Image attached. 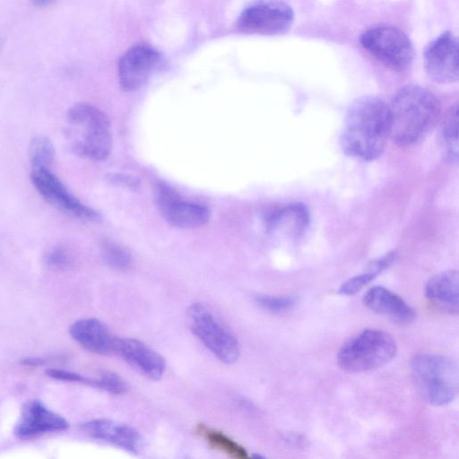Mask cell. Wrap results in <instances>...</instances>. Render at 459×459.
<instances>
[{
  "label": "cell",
  "mask_w": 459,
  "mask_h": 459,
  "mask_svg": "<svg viewBox=\"0 0 459 459\" xmlns=\"http://www.w3.org/2000/svg\"><path fill=\"white\" fill-rule=\"evenodd\" d=\"M390 138L388 105L376 96H363L349 107L341 134L346 155L362 161L377 159Z\"/></svg>",
  "instance_id": "6da1fadb"
},
{
  "label": "cell",
  "mask_w": 459,
  "mask_h": 459,
  "mask_svg": "<svg viewBox=\"0 0 459 459\" xmlns=\"http://www.w3.org/2000/svg\"><path fill=\"white\" fill-rule=\"evenodd\" d=\"M387 105L390 138L400 146H411L422 141L440 115L438 99L419 85L401 88Z\"/></svg>",
  "instance_id": "7a4b0ae2"
},
{
  "label": "cell",
  "mask_w": 459,
  "mask_h": 459,
  "mask_svg": "<svg viewBox=\"0 0 459 459\" xmlns=\"http://www.w3.org/2000/svg\"><path fill=\"white\" fill-rule=\"evenodd\" d=\"M65 122V136L76 155L91 160H103L109 155L111 126L100 109L87 103H76L68 109Z\"/></svg>",
  "instance_id": "3957f363"
},
{
  "label": "cell",
  "mask_w": 459,
  "mask_h": 459,
  "mask_svg": "<svg viewBox=\"0 0 459 459\" xmlns=\"http://www.w3.org/2000/svg\"><path fill=\"white\" fill-rule=\"evenodd\" d=\"M413 379L421 395L433 405L451 403L458 393V367L449 357L418 354L411 361Z\"/></svg>",
  "instance_id": "277c9868"
},
{
  "label": "cell",
  "mask_w": 459,
  "mask_h": 459,
  "mask_svg": "<svg viewBox=\"0 0 459 459\" xmlns=\"http://www.w3.org/2000/svg\"><path fill=\"white\" fill-rule=\"evenodd\" d=\"M397 346L386 332L367 329L347 341L337 353L339 367L349 373H362L388 363Z\"/></svg>",
  "instance_id": "5b68a950"
},
{
  "label": "cell",
  "mask_w": 459,
  "mask_h": 459,
  "mask_svg": "<svg viewBox=\"0 0 459 459\" xmlns=\"http://www.w3.org/2000/svg\"><path fill=\"white\" fill-rule=\"evenodd\" d=\"M360 43L375 58L394 71H405L412 64V42L408 35L396 26H371L361 34Z\"/></svg>",
  "instance_id": "8992f818"
},
{
  "label": "cell",
  "mask_w": 459,
  "mask_h": 459,
  "mask_svg": "<svg viewBox=\"0 0 459 459\" xmlns=\"http://www.w3.org/2000/svg\"><path fill=\"white\" fill-rule=\"evenodd\" d=\"M192 333L223 363H233L239 356L238 339L203 303H194L187 309Z\"/></svg>",
  "instance_id": "52a82bcc"
},
{
  "label": "cell",
  "mask_w": 459,
  "mask_h": 459,
  "mask_svg": "<svg viewBox=\"0 0 459 459\" xmlns=\"http://www.w3.org/2000/svg\"><path fill=\"white\" fill-rule=\"evenodd\" d=\"M294 19L291 6L284 2L260 1L246 7L237 25L246 33L279 35L290 30Z\"/></svg>",
  "instance_id": "ba28073f"
},
{
  "label": "cell",
  "mask_w": 459,
  "mask_h": 459,
  "mask_svg": "<svg viewBox=\"0 0 459 459\" xmlns=\"http://www.w3.org/2000/svg\"><path fill=\"white\" fill-rule=\"evenodd\" d=\"M30 180L42 198L55 208L83 221H100V213L81 202L49 169H31Z\"/></svg>",
  "instance_id": "9c48e42d"
},
{
  "label": "cell",
  "mask_w": 459,
  "mask_h": 459,
  "mask_svg": "<svg viewBox=\"0 0 459 459\" xmlns=\"http://www.w3.org/2000/svg\"><path fill=\"white\" fill-rule=\"evenodd\" d=\"M424 67L437 82L451 83L458 80V39L446 30L430 41L424 50Z\"/></svg>",
  "instance_id": "30bf717a"
},
{
  "label": "cell",
  "mask_w": 459,
  "mask_h": 459,
  "mask_svg": "<svg viewBox=\"0 0 459 459\" xmlns=\"http://www.w3.org/2000/svg\"><path fill=\"white\" fill-rule=\"evenodd\" d=\"M160 59L159 52L146 44L128 48L120 57L117 66L118 79L126 91L141 88L149 79Z\"/></svg>",
  "instance_id": "8fae6325"
},
{
  "label": "cell",
  "mask_w": 459,
  "mask_h": 459,
  "mask_svg": "<svg viewBox=\"0 0 459 459\" xmlns=\"http://www.w3.org/2000/svg\"><path fill=\"white\" fill-rule=\"evenodd\" d=\"M157 202L165 220L172 226L191 229L205 225L211 217L210 210L200 204L183 200L171 189L161 186Z\"/></svg>",
  "instance_id": "7c38bea8"
},
{
  "label": "cell",
  "mask_w": 459,
  "mask_h": 459,
  "mask_svg": "<svg viewBox=\"0 0 459 459\" xmlns=\"http://www.w3.org/2000/svg\"><path fill=\"white\" fill-rule=\"evenodd\" d=\"M116 354L146 377L160 379L165 371L164 358L144 342L132 338H118Z\"/></svg>",
  "instance_id": "4fadbf2b"
},
{
  "label": "cell",
  "mask_w": 459,
  "mask_h": 459,
  "mask_svg": "<svg viewBox=\"0 0 459 459\" xmlns=\"http://www.w3.org/2000/svg\"><path fill=\"white\" fill-rule=\"evenodd\" d=\"M68 422L59 414L48 409L41 402L28 403L14 429L20 438H30L45 432L65 430Z\"/></svg>",
  "instance_id": "5bb4252c"
},
{
  "label": "cell",
  "mask_w": 459,
  "mask_h": 459,
  "mask_svg": "<svg viewBox=\"0 0 459 459\" xmlns=\"http://www.w3.org/2000/svg\"><path fill=\"white\" fill-rule=\"evenodd\" d=\"M71 337L83 349L99 355L116 353L117 337L97 318H83L69 327Z\"/></svg>",
  "instance_id": "9a60e30c"
},
{
  "label": "cell",
  "mask_w": 459,
  "mask_h": 459,
  "mask_svg": "<svg viewBox=\"0 0 459 459\" xmlns=\"http://www.w3.org/2000/svg\"><path fill=\"white\" fill-rule=\"evenodd\" d=\"M364 305L373 312L387 317L400 325H408L416 320V313L400 296L391 290L375 286L363 297Z\"/></svg>",
  "instance_id": "2e32d148"
},
{
  "label": "cell",
  "mask_w": 459,
  "mask_h": 459,
  "mask_svg": "<svg viewBox=\"0 0 459 459\" xmlns=\"http://www.w3.org/2000/svg\"><path fill=\"white\" fill-rule=\"evenodd\" d=\"M425 295L438 310L457 314L459 310V274L455 270L441 272L426 284Z\"/></svg>",
  "instance_id": "e0dca14e"
},
{
  "label": "cell",
  "mask_w": 459,
  "mask_h": 459,
  "mask_svg": "<svg viewBox=\"0 0 459 459\" xmlns=\"http://www.w3.org/2000/svg\"><path fill=\"white\" fill-rule=\"evenodd\" d=\"M310 222L309 212L302 203H290L268 211L264 215L267 231L284 229L292 237L300 236Z\"/></svg>",
  "instance_id": "ac0fdd59"
},
{
  "label": "cell",
  "mask_w": 459,
  "mask_h": 459,
  "mask_svg": "<svg viewBox=\"0 0 459 459\" xmlns=\"http://www.w3.org/2000/svg\"><path fill=\"white\" fill-rule=\"evenodd\" d=\"M84 431L91 437L114 444L128 451H136L140 436L133 428L107 419H97L83 425Z\"/></svg>",
  "instance_id": "d6986e66"
},
{
  "label": "cell",
  "mask_w": 459,
  "mask_h": 459,
  "mask_svg": "<svg viewBox=\"0 0 459 459\" xmlns=\"http://www.w3.org/2000/svg\"><path fill=\"white\" fill-rule=\"evenodd\" d=\"M457 128L458 108L455 105L446 115L439 131L441 152L444 157L450 161L457 160Z\"/></svg>",
  "instance_id": "ffe728a7"
},
{
  "label": "cell",
  "mask_w": 459,
  "mask_h": 459,
  "mask_svg": "<svg viewBox=\"0 0 459 459\" xmlns=\"http://www.w3.org/2000/svg\"><path fill=\"white\" fill-rule=\"evenodd\" d=\"M55 147L52 141L45 135L35 136L30 143L29 158L31 169L48 168L55 159Z\"/></svg>",
  "instance_id": "44dd1931"
},
{
  "label": "cell",
  "mask_w": 459,
  "mask_h": 459,
  "mask_svg": "<svg viewBox=\"0 0 459 459\" xmlns=\"http://www.w3.org/2000/svg\"><path fill=\"white\" fill-rule=\"evenodd\" d=\"M104 262L117 271H126L131 267L133 258L129 250L115 241H105L101 247Z\"/></svg>",
  "instance_id": "7402d4cb"
},
{
  "label": "cell",
  "mask_w": 459,
  "mask_h": 459,
  "mask_svg": "<svg viewBox=\"0 0 459 459\" xmlns=\"http://www.w3.org/2000/svg\"><path fill=\"white\" fill-rule=\"evenodd\" d=\"M93 385L114 394H124L127 389L126 381L119 375L110 371L101 373L100 378L93 381Z\"/></svg>",
  "instance_id": "603a6c76"
},
{
  "label": "cell",
  "mask_w": 459,
  "mask_h": 459,
  "mask_svg": "<svg viewBox=\"0 0 459 459\" xmlns=\"http://www.w3.org/2000/svg\"><path fill=\"white\" fill-rule=\"evenodd\" d=\"M376 278L371 273H364L355 275L344 281L339 288L338 292L342 295L351 296L361 290L366 285Z\"/></svg>",
  "instance_id": "cb8c5ba5"
},
{
  "label": "cell",
  "mask_w": 459,
  "mask_h": 459,
  "mask_svg": "<svg viewBox=\"0 0 459 459\" xmlns=\"http://www.w3.org/2000/svg\"><path fill=\"white\" fill-rule=\"evenodd\" d=\"M256 302L264 309L280 312L291 307L295 300L291 297L260 295L256 297Z\"/></svg>",
  "instance_id": "d4e9b609"
},
{
  "label": "cell",
  "mask_w": 459,
  "mask_h": 459,
  "mask_svg": "<svg viewBox=\"0 0 459 459\" xmlns=\"http://www.w3.org/2000/svg\"><path fill=\"white\" fill-rule=\"evenodd\" d=\"M71 255L63 247L51 248L45 255L46 264L52 269L65 270L71 264Z\"/></svg>",
  "instance_id": "484cf974"
},
{
  "label": "cell",
  "mask_w": 459,
  "mask_h": 459,
  "mask_svg": "<svg viewBox=\"0 0 459 459\" xmlns=\"http://www.w3.org/2000/svg\"><path fill=\"white\" fill-rule=\"evenodd\" d=\"M46 374L52 378L63 381L93 384V381H91L79 374L63 369L49 368L46 370Z\"/></svg>",
  "instance_id": "4316f807"
},
{
  "label": "cell",
  "mask_w": 459,
  "mask_h": 459,
  "mask_svg": "<svg viewBox=\"0 0 459 459\" xmlns=\"http://www.w3.org/2000/svg\"><path fill=\"white\" fill-rule=\"evenodd\" d=\"M43 360L39 358H27L22 360V364L26 366H39L43 364Z\"/></svg>",
  "instance_id": "83f0119b"
},
{
  "label": "cell",
  "mask_w": 459,
  "mask_h": 459,
  "mask_svg": "<svg viewBox=\"0 0 459 459\" xmlns=\"http://www.w3.org/2000/svg\"><path fill=\"white\" fill-rule=\"evenodd\" d=\"M53 2L52 1H49V0H38V1H34L33 2V4L36 5V6H39V7H46L49 4H52Z\"/></svg>",
  "instance_id": "f1b7e54d"
},
{
  "label": "cell",
  "mask_w": 459,
  "mask_h": 459,
  "mask_svg": "<svg viewBox=\"0 0 459 459\" xmlns=\"http://www.w3.org/2000/svg\"><path fill=\"white\" fill-rule=\"evenodd\" d=\"M252 459H264V458L260 455H255Z\"/></svg>",
  "instance_id": "f546056e"
}]
</instances>
